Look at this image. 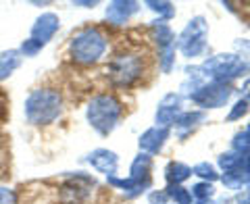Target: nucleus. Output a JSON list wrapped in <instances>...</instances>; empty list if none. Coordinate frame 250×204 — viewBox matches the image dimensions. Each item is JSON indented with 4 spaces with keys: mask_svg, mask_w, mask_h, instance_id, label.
Wrapping results in <instances>:
<instances>
[{
    "mask_svg": "<svg viewBox=\"0 0 250 204\" xmlns=\"http://www.w3.org/2000/svg\"><path fill=\"white\" fill-rule=\"evenodd\" d=\"M65 115V94L57 85H38L23 100V117L34 127H50Z\"/></svg>",
    "mask_w": 250,
    "mask_h": 204,
    "instance_id": "1",
    "label": "nucleus"
},
{
    "mask_svg": "<svg viewBox=\"0 0 250 204\" xmlns=\"http://www.w3.org/2000/svg\"><path fill=\"white\" fill-rule=\"evenodd\" d=\"M111 48V38L98 25H83L69 38L67 57L77 67H94L103 62Z\"/></svg>",
    "mask_w": 250,
    "mask_h": 204,
    "instance_id": "2",
    "label": "nucleus"
},
{
    "mask_svg": "<svg viewBox=\"0 0 250 204\" xmlns=\"http://www.w3.org/2000/svg\"><path fill=\"white\" fill-rule=\"evenodd\" d=\"M125 115L123 102L113 92H98L85 104V121L98 136H111Z\"/></svg>",
    "mask_w": 250,
    "mask_h": 204,
    "instance_id": "3",
    "label": "nucleus"
},
{
    "mask_svg": "<svg viewBox=\"0 0 250 204\" xmlns=\"http://www.w3.org/2000/svg\"><path fill=\"white\" fill-rule=\"evenodd\" d=\"M146 71V59L138 48H123L117 50L111 61L106 62L104 75L113 88H131L142 82V75Z\"/></svg>",
    "mask_w": 250,
    "mask_h": 204,
    "instance_id": "4",
    "label": "nucleus"
},
{
    "mask_svg": "<svg viewBox=\"0 0 250 204\" xmlns=\"http://www.w3.org/2000/svg\"><path fill=\"white\" fill-rule=\"evenodd\" d=\"M205 77L210 82H221V83H229L231 80H236L242 73L246 71V62L242 61L238 54H215L205 61V65L200 67Z\"/></svg>",
    "mask_w": 250,
    "mask_h": 204,
    "instance_id": "5",
    "label": "nucleus"
},
{
    "mask_svg": "<svg viewBox=\"0 0 250 204\" xmlns=\"http://www.w3.org/2000/svg\"><path fill=\"white\" fill-rule=\"evenodd\" d=\"M207 34L208 27L202 17H194L186 25L177 40V50L184 54L186 59H196L207 52Z\"/></svg>",
    "mask_w": 250,
    "mask_h": 204,
    "instance_id": "6",
    "label": "nucleus"
},
{
    "mask_svg": "<svg viewBox=\"0 0 250 204\" xmlns=\"http://www.w3.org/2000/svg\"><path fill=\"white\" fill-rule=\"evenodd\" d=\"M231 94H233V90L229 83L210 82V83H202L198 90H194L190 94V98L202 108H219V106L228 104Z\"/></svg>",
    "mask_w": 250,
    "mask_h": 204,
    "instance_id": "7",
    "label": "nucleus"
},
{
    "mask_svg": "<svg viewBox=\"0 0 250 204\" xmlns=\"http://www.w3.org/2000/svg\"><path fill=\"white\" fill-rule=\"evenodd\" d=\"M59 29H61V17L52 11H44L34 19V23H31L29 38H34V40H38L40 44L46 46L48 42L54 40V36L59 34Z\"/></svg>",
    "mask_w": 250,
    "mask_h": 204,
    "instance_id": "8",
    "label": "nucleus"
},
{
    "mask_svg": "<svg viewBox=\"0 0 250 204\" xmlns=\"http://www.w3.org/2000/svg\"><path fill=\"white\" fill-rule=\"evenodd\" d=\"M85 163L96 171V173H103L106 177L117 175V169H119V156L108 148H94V150L85 156Z\"/></svg>",
    "mask_w": 250,
    "mask_h": 204,
    "instance_id": "9",
    "label": "nucleus"
},
{
    "mask_svg": "<svg viewBox=\"0 0 250 204\" xmlns=\"http://www.w3.org/2000/svg\"><path fill=\"white\" fill-rule=\"evenodd\" d=\"M182 96L179 94H167L165 98L161 100L159 108H156V125H161V127H171V125H175V121L179 119V115H182Z\"/></svg>",
    "mask_w": 250,
    "mask_h": 204,
    "instance_id": "10",
    "label": "nucleus"
},
{
    "mask_svg": "<svg viewBox=\"0 0 250 204\" xmlns=\"http://www.w3.org/2000/svg\"><path fill=\"white\" fill-rule=\"evenodd\" d=\"M138 9H140L138 2L117 0V2H111L104 9V19H106L108 25H125V23L138 13Z\"/></svg>",
    "mask_w": 250,
    "mask_h": 204,
    "instance_id": "11",
    "label": "nucleus"
},
{
    "mask_svg": "<svg viewBox=\"0 0 250 204\" xmlns=\"http://www.w3.org/2000/svg\"><path fill=\"white\" fill-rule=\"evenodd\" d=\"M169 138V129L167 127H161V125H154V127L146 129L142 136H140V150L146 152V154H159L163 150V146H165Z\"/></svg>",
    "mask_w": 250,
    "mask_h": 204,
    "instance_id": "12",
    "label": "nucleus"
},
{
    "mask_svg": "<svg viewBox=\"0 0 250 204\" xmlns=\"http://www.w3.org/2000/svg\"><path fill=\"white\" fill-rule=\"evenodd\" d=\"M23 65V57L17 48H4L0 50V83L11 80L15 71Z\"/></svg>",
    "mask_w": 250,
    "mask_h": 204,
    "instance_id": "13",
    "label": "nucleus"
},
{
    "mask_svg": "<svg viewBox=\"0 0 250 204\" xmlns=\"http://www.w3.org/2000/svg\"><path fill=\"white\" fill-rule=\"evenodd\" d=\"M150 36H152V40L159 44V48L161 50H165V48H173V40H175V34H173V29H171V25L167 21H152V25H150Z\"/></svg>",
    "mask_w": 250,
    "mask_h": 204,
    "instance_id": "14",
    "label": "nucleus"
},
{
    "mask_svg": "<svg viewBox=\"0 0 250 204\" xmlns=\"http://www.w3.org/2000/svg\"><path fill=\"white\" fill-rule=\"evenodd\" d=\"M150 169H152V156L146 152H140L129 167V175L136 182H150Z\"/></svg>",
    "mask_w": 250,
    "mask_h": 204,
    "instance_id": "15",
    "label": "nucleus"
},
{
    "mask_svg": "<svg viewBox=\"0 0 250 204\" xmlns=\"http://www.w3.org/2000/svg\"><path fill=\"white\" fill-rule=\"evenodd\" d=\"M205 119H207V117H205V113H202V111H184L182 115H179V119L175 121L179 138H186L188 133H190L192 129H196Z\"/></svg>",
    "mask_w": 250,
    "mask_h": 204,
    "instance_id": "16",
    "label": "nucleus"
},
{
    "mask_svg": "<svg viewBox=\"0 0 250 204\" xmlns=\"http://www.w3.org/2000/svg\"><path fill=\"white\" fill-rule=\"evenodd\" d=\"M190 175H192V167H188V164L179 161H171L165 167V179L169 185H182V182H186Z\"/></svg>",
    "mask_w": 250,
    "mask_h": 204,
    "instance_id": "17",
    "label": "nucleus"
},
{
    "mask_svg": "<svg viewBox=\"0 0 250 204\" xmlns=\"http://www.w3.org/2000/svg\"><path fill=\"white\" fill-rule=\"evenodd\" d=\"M17 50L23 59H36L38 54H40L44 50V44H40L38 40H34V38H25V40H21V44L17 46Z\"/></svg>",
    "mask_w": 250,
    "mask_h": 204,
    "instance_id": "18",
    "label": "nucleus"
},
{
    "mask_svg": "<svg viewBox=\"0 0 250 204\" xmlns=\"http://www.w3.org/2000/svg\"><path fill=\"white\" fill-rule=\"evenodd\" d=\"M242 161H244V154H238V152L229 150V152H223L221 156H219V167H221L225 173H229V171L240 169Z\"/></svg>",
    "mask_w": 250,
    "mask_h": 204,
    "instance_id": "19",
    "label": "nucleus"
},
{
    "mask_svg": "<svg viewBox=\"0 0 250 204\" xmlns=\"http://www.w3.org/2000/svg\"><path fill=\"white\" fill-rule=\"evenodd\" d=\"M192 175H196V177L202 179V182H208V184H213V182H217V179H219L217 169L210 163H198V164H194V167H192Z\"/></svg>",
    "mask_w": 250,
    "mask_h": 204,
    "instance_id": "20",
    "label": "nucleus"
},
{
    "mask_svg": "<svg viewBox=\"0 0 250 204\" xmlns=\"http://www.w3.org/2000/svg\"><path fill=\"white\" fill-rule=\"evenodd\" d=\"M167 196L169 200H173L175 204H192V194L190 190H186L182 185H167Z\"/></svg>",
    "mask_w": 250,
    "mask_h": 204,
    "instance_id": "21",
    "label": "nucleus"
},
{
    "mask_svg": "<svg viewBox=\"0 0 250 204\" xmlns=\"http://www.w3.org/2000/svg\"><path fill=\"white\" fill-rule=\"evenodd\" d=\"M190 194H192L198 202H205V200H210V198H213L215 187H213V184H208V182H198V184H194V185H192Z\"/></svg>",
    "mask_w": 250,
    "mask_h": 204,
    "instance_id": "22",
    "label": "nucleus"
},
{
    "mask_svg": "<svg viewBox=\"0 0 250 204\" xmlns=\"http://www.w3.org/2000/svg\"><path fill=\"white\" fill-rule=\"evenodd\" d=\"M0 204H21V196L17 187L0 184Z\"/></svg>",
    "mask_w": 250,
    "mask_h": 204,
    "instance_id": "23",
    "label": "nucleus"
},
{
    "mask_svg": "<svg viewBox=\"0 0 250 204\" xmlns=\"http://www.w3.org/2000/svg\"><path fill=\"white\" fill-rule=\"evenodd\" d=\"M148 6H150L154 13L163 15V21H167V19H171L175 15V6L171 2H148Z\"/></svg>",
    "mask_w": 250,
    "mask_h": 204,
    "instance_id": "24",
    "label": "nucleus"
},
{
    "mask_svg": "<svg viewBox=\"0 0 250 204\" xmlns=\"http://www.w3.org/2000/svg\"><path fill=\"white\" fill-rule=\"evenodd\" d=\"M250 104H248V98H240L236 104H233V108H231V113L228 115V121H238V119H242L250 108H248Z\"/></svg>",
    "mask_w": 250,
    "mask_h": 204,
    "instance_id": "25",
    "label": "nucleus"
},
{
    "mask_svg": "<svg viewBox=\"0 0 250 204\" xmlns=\"http://www.w3.org/2000/svg\"><path fill=\"white\" fill-rule=\"evenodd\" d=\"M159 62H161V69H163V71L169 73L171 69H173V62H175V48H165V50H161Z\"/></svg>",
    "mask_w": 250,
    "mask_h": 204,
    "instance_id": "26",
    "label": "nucleus"
},
{
    "mask_svg": "<svg viewBox=\"0 0 250 204\" xmlns=\"http://www.w3.org/2000/svg\"><path fill=\"white\" fill-rule=\"evenodd\" d=\"M148 200H150V204H167L169 196H167V192H152Z\"/></svg>",
    "mask_w": 250,
    "mask_h": 204,
    "instance_id": "27",
    "label": "nucleus"
},
{
    "mask_svg": "<svg viewBox=\"0 0 250 204\" xmlns=\"http://www.w3.org/2000/svg\"><path fill=\"white\" fill-rule=\"evenodd\" d=\"M96 4H98V2H80V0H77V2H73V6H82V9H94Z\"/></svg>",
    "mask_w": 250,
    "mask_h": 204,
    "instance_id": "28",
    "label": "nucleus"
},
{
    "mask_svg": "<svg viewBox=\"0 0 250 204\" xmlns=\"http://www.w3.org/2000/svg\"><path fill=\"white\" fill-rule=\"evenodd\" d=\"M244 92H246V96H250V77L244 82Z\"/></svg>",
    "mask_w": 250,
    "mask_h": 204,
    "instance_id": "29",
    "label": "nucleus"
},
{
    "mask_svg": "<svg viewBox=\"0 0 250 204\" xmlns=\"http://www.w3.org/2000/svg\"><path fill=\"white\" fill-rule=\"evenodd\" d=\"M2 161H4V150H2V144H0V171H2Z\"/></svg>",
    "mask_w": 250,
    "mask_h": 204,
    "instance_id": "30",
    "label": "nucleus"
},
{
    "mask_svg": "<svg viewBox=\"0 0 250 204\" xmlns=\"http://www.w3.org/2000/svg\"><path fill=\"white\" fill-rule=\"evenodd\" d=\"M248 69H250V65H248Z\"/></svg>",
    "mask_w": 250,
    "mask_h": 204,
    "instance_id": "31",
    "label": "nucleus"
}]
</instances>
